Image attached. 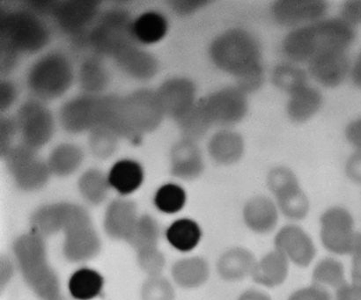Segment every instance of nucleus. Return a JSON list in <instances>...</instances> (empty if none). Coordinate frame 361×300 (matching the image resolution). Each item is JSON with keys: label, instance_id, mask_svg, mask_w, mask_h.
<instances>
[{"label": "nucleus", "instance_id": "f257e3e1", "mask_svg": "<svg viewBox=\"0 0 361 300\" xmlns=\"http://www.w3.org/2000/svg\"><path fill=\"white\" fill-rule=\"evenodd\" d=\"M209 58L216 68L233 76L249 95L263 86L264 68L259 40L250 31L232 27L212 41Z\"/></svg>", "mask_w": 361, "mask_h": 300}, {"label": "nucleus", "instance_id": "f03ea898", "mask_svg": "<svg viewBox=\"0 0 361 300\" xmlns=\"http://www.w3.org/2000/svg\"><path fill=\"white\" fill-rule=\"evenodd\" d=\"M356 35L355 27L341 17L324 18L290 30L283 39L282 53L289 62L309 63L324 53L348 51Z\"/></svg>", "mask_w": 361, "mask_h": 300}, {"label": "nucleus", "instance_id": "7ed1b4c3", "mask_svg": "<svg viewBox=\"0 0 361 300\" xmlns=\"http://www.w3.org/2000/svg\"><path fill=\"white\" fill-rule=\"evenodd\" d=\"M14 256L28 287L42 300H63L58 276L49 266L44 238L32 232L13 244Z\"/></svg>", "mask_w": 361, "mask_h": 300}, {"label": "nucleus", "instance_id": "20e7f679", "mask_svg": "<svg viewBox=\"0 0 361 300\" xmlns=\"http://www.w3.org/2000/svg\"><path fill=\"white\" fill-rule=\"evenodd\" d=\"M1 42L12 46L19 53H35L48 44L51 34L40 16L30 10L1 9Z\"/></svg>", "mask_w": 361, "mask_h": 300}, {"label": "nucleus", "instance_id": "39448f33", "mask_svg": "<svg viewBox=\"0 0 361 300\" xmlns=\"http://www.w3.org/2000/svg\"><path fill=\"white\" fill-rule=\"evenodd\" d=\"M72 63L62 53L53 51L42 56L31 65L27 87L37 100L51 101L61 97L72 86Z\"/></svg>", "mask_w": 361, "mask_h": 300}, {"label": "nucleus", "instance_id": "423d86ee", "mask_svg": "<svg viewBox=\"0 0 361 300\" xmlns=\"http://www.w3.org/2000/svg\"><path fill=\"white\" fill-rule=\"evenodd\" d=\"M133 20L125 9L105 11L90 32V48L94 55L114 58L123 49L137 44Z\"/></svg>", "mask_w": 361, "mask_h": 300}, {"label": "nucleus", "instance_id": "0eeeda50", "mask_svg": "<svg viewBox=\"0 0 361 300\" xmlns=\"http://www.w3.org/2000/svg\"><path fill=\"white\" fill-rule=\"evenodd\" d=\"M198 102L212 127L228 129L242 122L249 111L247 94L237 86L219 88Z\"/></svg>", "mask_w": 361, "mask_h": 300}, {"label": "nucleus", "instance_id": "6e6552de", "mask_svg": "<svg viewBox=\"0 0 361 300\" xmlns=\"http://www.w3.org/2000/svg\"><path fill=\"white\" fill-rule=\"evenodd\" d=\"M3 158L16 186L24 192L40 189L51 175L47 162L38 157L37 150L23 143L13 146Z\"/></svg>", "mask_w": 361, "mask_h": 300}, {"label": "nucleus", "instance_id": "1a4fd4ad", "mask_svg": "<svg viewBox=\"0 0 361 300\" xmlns=\"http://www.w3.org/2000/svg\"><path fill=\"white\" fill-rule=\"evenodd\" d=\"M21 143L39 149L51 140L55 130L51 111L37 99L25 101L16 115Z\"/></svg>", "mask_w": 361, "mask_h": 300}, {"label": "nucleus", "instance_id": "9d476101", "mask_svg": "<svg viewBox=\"0 0 361 300\" xmlns=\"http://www.w3.org/2000/svg\"><path fill=\"white\" fill-rule=\"evenodd\" d=\"M123 111L133 132L140 137L154 132L165 118L157 91L140 88L123 96Z\"/></svg>", "mask_w": 361, "mask_h": 300}, {"label": "nucleus", "instance_id": "9b49d317", "mask_svg": "<svg viewBox=\"0 0 361 300\" xmlns=\"http://www.w3.org/2000/svg\"><path fill=\"white\" fill-rule=\"evenodd\" d=\"M330 5L323 0H278L271 4L272 20L290 30L326 18Z\"/></svg>", "mask_w": 361, "mask_h": 300}, {"label": "nucleus", "instance_id": "f8f14e48", "mask_svg": "<svg viewBox=\"0 0 361 300\" xmlns=\"http://www.w3.org/2000/svg\"><path fill=\"white\" fill-rule=\"evenodd\" d=\"M155 91L165 116L176 122L182 118L197 101L196 85L188 77H171Z\"/></svg>", "mask_w": 361, "mask_h": 300}, {"label": "nucleus", "instance_id": "ddd939ff", "mask_svg": "<svg viewBox=\"0 0 361 300\" xmlns=\"http://www.w3.org/2000/svg\"><path fill=\"white\" fill-rule=\"evenodd\" d=\"M101 3L94 0H66L58 3L53 18L67 35H75L90 30L100 9Z\"/></svg>", "mask_w": 361, "mask_h": 300}, {"label": "nucleus", "instance_id": "4468645a", "mask_svg": "<svg viewBox=\"0 0 361 300\" xmlns=\"http://www.w3.org/2000/svg\"><path fill=\"white\" fill-rule=\"evenodd\" d=\"M99 95L84 94L67 101L59 111L60 123L67 132H90L97 125Z\"/></svg>", "mask_w": 361, "mask_h": 300}, {"label": "nucleus", "instance_id": "2eb2a0df", "mask_svg": "<svg viewBox=\"0 0 361 300\" xmlns=\"http://www.w3.org/2000/svg\"><path fill=\"white\" fill-rule=\"evenodd\" d=\"M352 62L348 51H331L317 56L307 63V70L320 86L336 88L350 76Z\"/></svg>", "mask_w": 361, "mask_h": 300}, {"label": "nucleus", "instance_id": "dca6fc26", "mask_svg": "<svg viewBox=\"0 0 361 300\" xmlns=\"http://www.w3.org/2000/svg\"><path fill=\"white\" fill-rule=\"evenodd\" d=\"M275 245L278 251L300 267L309 266L316 256L312 239L297 225L283 227L276 236Z\"/></svg>", "mask_w": 361, "mask_h": 300}, {"label": "nucleus", "instance_id": "f3484780", "mask_svg": "<svg viewBox=\"0 0 361 300\" xmlns=\"http://www.w3.org/2000/svg\"><path fill=\"white\" fill-rule=\"evenodd\" d=\"M114 132L119 139H126L137 144L142 137L130 129L123 111V96L118 94L99 95L97 125Z\"/></svg>", "mask_w": 361, "mask_h": 300}, {"label": "nucleus", "instance_id": "a211bd4d", "mask_svg": "<svg viewBox=\"0 0 361 300\" xmlns=\"http://www.w3.org/2000/svg\"><path fill=\"white\" fill-rule=\"evenodd\" d=\"M204 170V161L196 141L180 139L171 151V172L175 177L192 181Z\"/></svg>", "mask_w": 361, "mask_h": 300}, {"label": "nucleus", "instance_id": "6ab92c4d", "mask_svg": "<svg viewBox=\"0 0 361 300\" xmlns=\"http://www.w3.org/2000/svg\"><path fill=\"white\" fill-rule=\"evenodd\" d=\"M207 151L216 164L228 167L242 160L245 153V141L235 130L221 129L209 139Z\"/></svg>", "mask_w": 361, "mask_h": 300}, {"label": "nucleus", "instance_id": "aec40b11", "mask_svg": "<svg viewBox=\"0 0 361 300\" xmlns=\"http://www.w3.org/2000/svg\"><path fill=\"white\" fill-rule=\"evenodd\" d=\"M63 255L73 263L86 262L100 252L101 239L93 225L76 229L65 235Z\"/></svg>", "mask_w": 361, "mask_h": 300}, {"label": "nucleus", "instance_id": "412c9836", "mask_svg": "<svg viewBox=\"0 0 361 300\" xmlns=\"http://www.w3.org/2000/svg\"><path fill=\"white\" fill-rule=\"evenodd\" d=\"M114 60L123 73L137 80H151L159 70L157 58L137 47V44L123 49L115 56Z\"/></svg>", "mask_w": 361, "mask_h": 300}, {"label": "nucleus", "instance_id": "4be33fe9", "mask_svg": "<svg viewBox=\"0 0 361 300\" xmlns=\"http://www.w3.org/2000/svg\"><path fill=\"white\" fill-rule=\"evenodd\" d=\"M139 217L136 204L133 201L114 200L106 211L105 231L109 237L126 241Z\"/></svg>", "mask_w": 361, "mask_h": 300}, {"label": "nucleus", "instance_id": "5701e85b", "mask_svg": "<svg viewBox=\"0 0 361 300\" xmlns=\"http://www.w3.org/2000/svg\"><path fill=\"white\" fill-rule=\"evenodd\" d=\"M323 104L324 96L321 91L307 84L288 95L286 115L290 121L300 125L312 119L320 111Z\"/></svg>", "mask_w": 361, "mask_h": 300}, {"label": "nucleus", "instance_id": "b1692460", "mask_svg": "<svg viewBox=\"0 0 361 300\" xmlns=\"http://www.w3.org/2000/svg\"><path fill=\"white\" fill-rule=\"evenodd\" d=\"M243 218L250 230L257 234H268L278 224L277 206L269 197L255 196L247 201L244 206Z\"/></svg>", "mask_w": 361, "mask_h": 300}, {"label": "nucleus", "instance_id": "393cba45", "mask_svg": "<svg viewBox=\"0 0 361 300\" xmlns=\"http://www.w3.org/2000/svg\"><path fill=\"white\" fill-rule=\"evenodd\" d=\"M145 172L142 165L132 158H123L112 165L108 174L111 188L122 196L135 192L142 185Z\"/></svg>", "mask_w": 361, "mask_h": 300}, {"label": "nucleus", "instance_id": "a878e982", "mask_svg": "<svg viewBox=\"0 0 361 300\" xmlns=\"http://www.w3.org/2000/svg\"><path fill=\"white\" fill-rule=\"evenodd\" d=\"M288 270V259L276 249L255 264L251 277L257 284L275 287L284 283Z\"/></svg>", "mask_w": 361, "mask_h": 300}, {"label": "nucleus", "instance_id": "bb28decb", "mask_svg": "<svg viewBox=\"0 0 361 300\" xmlns=\"http://www.w3.org/2000/svg\"><path fill=\"white\" fill-rule=\"evenodd\" d=\"M256 260L249 250L235 248L223 254L217 263V270L223 280L239 281L252 273Z\"/></svg>", "mask_w": 361, "mask_h": 300}, {"label": "nucleus", "instance_id": "cd10ccee", "mask_svg": "<svg viewBox=\"0 0 361 300\" xmlns=\"http://www.w3.org/2000/svg\"><path fill=\"white\" fill-rule=\"evenodd\" d=\"M321 239L325 249L338 255L361 252V234L351 227H322Z\"/></svg>", "mask_w": 361, "mask_h": 300}, {"label": "nucleus", "instance_id": "c85d7f7f", "mask_svg": "<svg viewBox=\"0 0 361 300\" xmlns=\"http://www.w3.org/2000/svg\"><path fill=\"white\" fill-rule=\"evenodd\" d=\"M167 18L157 11H147L133 20V34L137 44H154L167 35Z\"/></svg>", "mask_w": 361, "mask_h": 300}, {"label": "nucleus", "instance_id": "c756f323", "mask_svg": "<svg viewBox=\"0 0 361 300\" xmlns=\"http://www.w3.org/2000/svg\"><path fill=\"white\" fill-rule=\"evenodd\" d=\"M83 151L74 144H59L51 151L47 164L51 174L56 176H68L78 170L82 164Z\"/></svg>", "mask_w": 361, "mask_h": 300}, {"label": "nucleus", "instance_id": "7c9ffc66", "mask_svg": "<svg viewBox=\"0 0 361 300\" xmlns=\"http://www.w3.org/2000/svg\"><path fill=\"white\" fill-rule=\"evenodd\" d=\"M79 80L85 94L99 95L109 82V74L101 56H90L81 63Z\"/></svg>", "mask_w": 361, "mask_h": 300}, {"label": "nucleus", "instance_id": "2f4dec72", "mask_svg": "<svg viewBox=\"0 0 361 300\" xmlns=\"http://www.w3.org/2000/svg\"><path fill=\"white\" fill-rule=\"evenodd\" d=\"M66 203H56L39 208L31 217L32 232L42 238L63 232Z\"/></svg>", "mask_w": 361, "mask_h": 300}, {"label": "nucleus", "instance_id": "473e14b6", "mask_svg": "<svg viewBox=\"0 0 361 300\" xmlns=\"http://www.w3.org/2000/svg\"><path fill=\"white\" fill-rule=\"evenodd\" d=\"M172 276L180 287L196 288L208 280V264L200 257L180 260L173 266Z\"/></svg>", "mask_w": 361, "mask_h": 300}, {"label": "nucleus", "instance_id": "72a5a7b5", "mask_svg": "<svg viewBox=\"0 0 361 300\" xmlns=\"http://www.w3.org/2000/svg\"><path fill=\"white\" fill-rule=\"evenodd\" d=\"M104 280L100 273L82 268L72 275L69 280V292L77 300H91L100 295Z\"/></svg>", "mask_w": 361, "mask_h": 300}, {"label": "nucleus", "instance_id": "f704fd0d", "mask_svg": "<svg viewBox=\"0 0 361 300\" xmlns=\"http://www.w3.org/2000/svg\"><path fill=\"white\" fill-rule=\"evenodd\" d=\"M271 82L289 95L309 84V73L297 63H281L272 69Z\"/></svg>", "mask_w": 361, "mask_h": 300}, {"label": "nucleus", "instance_id": "c9c22d12", "mask_svg": "<svg viewBox=\"0 0 361 300\" xmlns=\"http://www.w3.org/2000/svg\"><path fill=\"white\" fill-rule=\"evenodd\" d=\"M169 243L180 252H190L200 243L201 229L197 222L182 218L174 222L166 232Z\"/></svg>", "mask_w": 361, "mask_h": 300}, {"label": "nucleus", "instance_id": "e433bc0d", "mask_svg": "<svg viewBox=\"0 0 361 300\" xmlns=\"http://www.w3.org/2000/svg\"><path fill=\"white\" fill-rule=\"evenodd\" d=\"M78 185L84 199L95 206L104 202L111 188L108 175L97 168H90L83 173Z\"/></svg>", "mask_w": 361, "mask_h": 300}, {"label": "nucleus", "instance_id": "4c0bfd02", "mask_svg": "<svg viewBox=\"0 0 361 300\" xmlns=\"http://www.w3.org/2000/svg\"><path fill=\"white\" fill-rule=\"evenodd\" d=\"M160 228L157 222L148 215L139 217L126 242L137 253L143 250L157 248Z\"/></svg>", "mask_w": 361, "mask_h": 300}, {"label": "nucleus", "instance_id": "58836bf2", "mask_svg": "<svg viewBox=\"0 0 361 300\" xmlns=\"http://www.w3.org/2000/svg\"><path fill=\"white\" fill-rule=\"evenodd\" d=\"M276 199L279 210L290 220H303L309 213L310 201L300 185L279 194L276 196Z\"/></svg>", "mask_w": 361, "mask_h": 300}, {"label": "nucleus", "instance_id": "ea45409f", "mask_svg": "<svg viewBox=\"0 0 361 300\" xmlns=\"http://www.w3.org/2000/svg\"><path fill=\"white\" fill-rule=\"evenodd\" d=\"M184 139L197 141L203 137L212 125L205 116L198 100L185 115L176 122Z\"/></svg>", "mask_w": 361, "mask_h": 300}, {"label": "nucleus", "instance_id": "a19ab883", "mask_svg": "<svg viewBox=\"0 0 361 300\" xmlns=\"http://www.w3.org/2000/svg\"><path fill=\"white\" fill-rule=\"evenodd\" d=\"M313 282L317 287L338 290L345 284L344 266L338 261L327 258L322 261L314 268Z\"/></svg>", "mask_w": 361, "mask_h": 300}, {"label": "nucleus", "instance_id": "79ce46f5", "mask_svg": "<svg viewBox=\"0 0 361 300\" xmlns=\"http://www.w3.org/2000/svg\"><path fill=\"white\" fill-rule=\"evenodd\" d=\"M185 190L176 183H167L157 190L154 196V204L159 211L167 214L179 213L185 206Z\"/></svg>", "mask_w": 361, "mask_h": 300}, {"label": "nucleus", "instance_id": "37998d69", "mask_svg": "<svg viewBox=\"0 0 361 300\" xmlns=\"http://www.w3.org/2000/svg\"><path fill=\"white\" fill-rule=\"evenodd\" d=\"M90 144L92 153L99 158H108L115 153L119 137L104 126L97 125L90 130Z\"/></svg>", "mask_w": 361, "mask_h": 300}, {"label": "nucleus", "instance_id": "c03bdc74", "mask_svg": "<svg viewBox=\"0 0 361 300\" xmlns=\"http://www.w3.org/2000/svg\"><path fill=\"white\" fill-rule=\"evenodd\" d=\"M298 185L300 182L295 173L285 165H278L268 173L267 186L275 196Z\"/></svg>", "mask_w": 361, "mask_h": 300}, {"label": "nucleus", "instance_id": "a18cd8bd", "mask_svg": "<svg viewBox=\"0 0 361 300\" xmlns=\"http://www.w3.org/2000/svg\"><path fill=\"white\" fill-rule=\"evenodd\" d=\"M143 300H174L175 294L171 285L164 278L152 277L144 285L142 289Z\"/></svg>", "mask_w": 361, "mask_h": 300}, {"label": "nucleus", "instance_id": "49530a36", "mask_svg": "<svg viewBox=\"0 0 361 300\" xmlns=\"http://www.w3.org/2000/svg\"><path fill=\"white\" fill-rule=\"evenodd\" d=\"M137 260L145 273L152 277L160 276L165 267V257L157 248L137 253Z\"/></svg>", "mask_w": 361, "mask_h": 300}, {"label": "nucleus", "instance_id": "de8ad7c7", "mask_svg": "<svg viewBox=\"0 0 361 300\" xmlns=\"http://www.w3.org/2000/svg\"><path fill=\"white\" fill-rule=\"evenodd\" d=\"M0 154L3 158L14 144V137L18 134L16 118L11 116H2L0 122Z\"/></svg>", "mask_w": 361, "mask_h": 300}, {"label": "nucleus", "instance_id": "09e8293b", "mask_svg": "<svg viewBox=\"0 0 361 300\" xmlns=\"http://www.w3.org/2000/svg\"><path fill=\"white\" fill-rule=\"evenodd\" d=\"M211 4L209 0H172L169 2L171 8L180 16H190Z\"/></svg>", "mask_w": 361, "mask_h": 300}, {"label": "nucleus", "instance_id": "8fccbe9b", "mask_svg": "<svg viewBox=\"0 0 361 300\" xmlns=\"http://www.w3.org/2000/svg\"><path fill=\"white\" fill-rule=\"evenodd\" d=\"M1 61H0V70L1 76H6L16 68L20 53L18 52L12 46L1 42Z\"/></svg>", "mask_w": 361, "mask_h": 300}, {"label": "nucleus", "instance_id": "3c124183", "mask_svg": "<svg viewBox=\"0 0 361 300\" xmlns=\"http://www.w3.org/2000/svg\"><path fill=\"white\" fill-rule=\"evenodd\" d=\"M341 13L342 19L352 26H361V0H348L343 3Z\"/></svg>", "mask_w": 361, "mask_h": 300}, {"label": "nucleus", "instance_id": "603ef678", "mask_svg": "<svg viewBox=\"0 0 361 300\" xmlns=\"http://www.w3.org/2000/svg\"><path fill=\"white\" fill-rule=\"evenodd\" d=\"M288 300H331V295L327 289L314 285L297 291Z\"/></svg>", "mask_w": 361, "mask_h": 300}, {"label": "nucleus", "instance_id": "864d4df0", "mask_svg": "<svg viewBox=\"0 0 361 300\" xmlns=\"http://www.w3.org/2000/svg\"><path fill=\"white\" fill-rule=\"evenodd\" d=\"M345 173L350 181L361 185V151L350 155L345 165Z\"/></svg>", "mask_w": 361, "mask_h": 300}, {"label": "nucleus", "instance_id": "5fc2aeb1", "mask_svg": "<svg viewBox=\"0 0 361 300\" xmlns=\"http://www.w3.org/2000/svg\"><path fill=\"white\" fill-rule=\"evenodd\" d=\"M18 91L16 85L9 80H3L0 84V111H6L14 104Z\"/></svg>", "mask_w": 361, "mask_h": 300}, {"label": "nucleus", "instance_id": "6e6d98bb", "mask_svg": "<svg viewBox=\"0 0 361 300\" xmlns=\"http://www.w3.org/2000/svg\"><path fill=\"white\" fill-rule=\"evenodd\" d=\"M345 137L355 151H361V118L353 120L345 126Z\"/></svg>", "mask_w": 361, "mask_h": 300}, {"label": "nucleus", "instance_id": "4d7b16f0", "mask_svg": "<svg viewBox=\"0 0 361 300\" xmlns=\"http://www.w3.org/2000/svg\"><path fill=\"white\" fill-rule=\"evenodd\" d=\"M58 3V1H27L25 2V5L26 8L37 14L38 16H53Z\"/></svg>", "mask_w": 361, "mask_h": 300}, {"label": "nucleus", "instance_id": "13d9d810", "mask_svg": "<svg viewBox=\"0 0 361 300\" xmlns=\"http://www.w3.org/2000/svg\"><path fill=\"white\" fill-rule=\"evenodd\" d=\"M337 300H361V285L344 284L339 287L336 294Z\"/></svg>", "mask_w": 361, "mask_h": 300}, {"label": "nucleus", "instance_id": "bf43d9fd", "mask_svg": "<svg viewBox=\"0 0 361 300\" xmlns=\"http://www.w3.org/2000/svg\"><path fill=\"white\" fill-rule=\"evenodd\" d=\"M349 77L351 79L353 86L361 90V51L357 55L355 61L352 63Z\"/></svg>", "mask_w": 361, "mask_h": 300}, {"label": "nucleus", "instance_id": "052dcab7", "mask_svg": "<svg viewBox=\"0 0 361 300\" xmlns=\"http://www.w3.org/2000/svg\"><path fill=\"white\" fill-rule=\"evenodd\" d=\"M13 274V267L10 260L3 257L1 258V287H6Z\"/></svg>", "mask_w": 361, "mask_h": 300}, {"label": "nucleus", "instance_id": "680f3d73", "mask_svg": "<svg viewBox=\"0 0 361 300\" xmlns=\"http://www.w3.org/2000/svg\"><path fill=\"white\" fill-rule=\"evenodd\" d=\"M352 277L353 283L361 285V252L353 256Z\"/></svg>", "mask_w": 361, "mask_h": 300}, {"label": "nucleus", "instance_id": "e2e57ef3", "mask_svg": "<svg viewBox=\"0 0 361 300\" xmlns=\"http://www.w3.org/2000/svg\"><path fill=\"white\" fill-rule=\"evenodd\" d=\"M238 300H271V299L264 292L252 290L244 292Z\"/></svg>", "mask_w": 361, "mask_h": 300}]
</instances>
